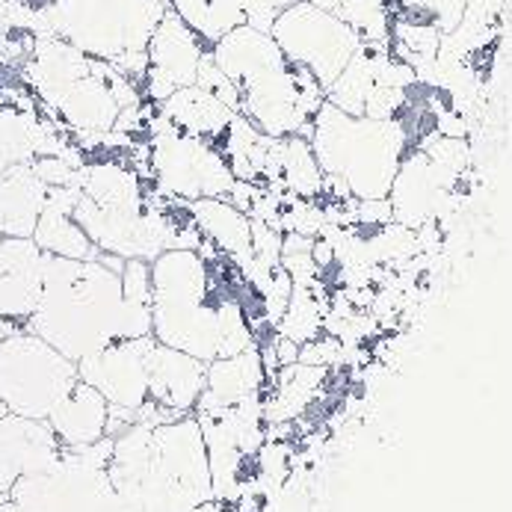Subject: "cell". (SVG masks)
<instances>
[{"label":"cell","mask_w":512,"mask_h":512,"mask_svg":"<svg viewBox=\"0 0 512 512\" xmlns=\"http://www.w3.org/2000/svg\"><path fill=\"white\" fill-rule=\"evenodd\" d=\"M24 329L77 365L116 341L151 335V305L125 299L122 273L101 258L45 255L42 293Z\"/></svg>","instance_id":"obj_1"},{"label":"cell","mask_w":512,"mask_h":512,"mask_svg":"<svg viewBox=\"0 0 512 512\" xmlns=\"http://www.w3.org/2000/svg\"><path fill=\"white\" fill-rule=\"evenodd\" d=\"M151 335L205 365L255 344L243 302L217 282V261L199 249H166L151 261Z\"/></svg>","instance_id":"obj_2"},{"label":"cell","mask_w":512,"mask_h":512,"mask_svg":"<svg viewBox=\"0 0 512 512\" xmlns=\"http://www.w3.org/2000/svg\"><path fill=\"white\" fill-rule=\"evenodd\" d=\"M211 54L240 92V113L252 119L261 134H299L308 140L311 119L323 104L299 92V66L282 54L270 30L240 24L211 45Z\"/></svg>","instance_id":"obj_3"},{"label":"cell","mask_w":512,"mask_h":512,"mask_svg":"<svg viewBox=\"0 0 512 512\" xmlns=\"http://www.w3.org/2000/svg\"><path fill=\"white\" fill-rule=\"evenodd\" d=\"M308 143L323 175L341 178L353 199H385L409 151V122L403 116H350L323 101L311 119Z\"/></svg>","instance_id":"obj_4"},{"label":"cell","mask_w":512,"mask_h":512,"mask_svg":"<svg viewBox=\"0 0 512 512\" xmlns=\"http://www.w3.org/2000/svg\"><path fill=\"white\" fill-rule=\"evenodd\" d=\"M148 134V178L166 199L196 202L225 199L234 187V172L217 143L178 131L160 110L151 113Z\"/></svg>","instance_id":"obj_5"},{"label":"cell","mask_w":512,"mask_h":512,"mask_svg":"<svg viewBox=\"0 0 512 512\" xmlns=\"http://www.w3.org/2000/svg\"><path fill=\"white\" fill-rule=\"evenodd\" d=\"M74 382L77 365L39 335L21 329L0 341V403L6 412L45 421Z\"/></svg>","instance_id":"obj_6"},{"label":"cell","mask_w":512,"mask_h":512,"mask_svg":"<svg viewBox=\"0 0 512 512\" xmlns=\"http://www.w3.org/2000/svg\"><path fill=\"white\" fill-rule=\"evenodd\" d=\"M9 501L18 512H128L107 468L72 447L48 468L18 477Z\"/></svg>","instance_id":"obj_7"},{"label":"cell","mask_w":512,"mask_h":512,"mask_svg":"<svg viewBox=\"0 0 512 512\" xmlns=\"http://www.w3.org/2000/svg\"><path fill=\"white\" fill-rule=\"evenodd\" d=\"M270 36L293 66L308 69L323 89L365 45L347 21L311 0H296L282 9L270 24Z\"/></svg>","instance_id":"obj_8"},{"label":"cell","mask_w":512,"mask_h":512,"mask_svg":"<svg viewBox=\"0 0 512 512\" xmlns=\"http://www.w3.org/2000/svg\"><path fill=\"white\" fill-rule=\"evenodd\" d=\"M151 468L190 507H199L214 498L208 447L196 415H184L178 421L154 427Z\"/></svg>","instance_id":"obj_9"},{"label":"cell","mask_w":512,"mask_h":512,"mask_svg":"<svg viewBox=\"0 0 512 512\" xmlns=\"http://www.w3.org/2000/svg\"><path fill=\"white\" fill-rule=\"evenodd\" d=\"M205 51L208 45L202 42V36L169 6L146 45L148 69L140 89L143 98L160 104L172 92L193 86Z\"/></svg>","instance_id":"obj_10"},{"label":"cell","mask_w":512,"mask_h":512,"mask_svg":"<svg viewBox=\"0 0 512 512\" xmlns=\"http://www.w3.org/2000/svg\"><path fill=\"white\" fill-rule=\"evenodd\" d=\"M154 335L116 341L77 362V379L104 394L110 406L140 409L148 400V356Z\"/></svg>","instance_id":"obj_11"},{"label":"cell","mask_w":512,"mask_h":512,"mask_svg":"<svg viewBox=\"0 0 512 512\" xmlns=\"http://www.w3.org/2000/svg\"><path fill=\"white\" fill-rule=\"evenodd\" d=\"M60 122H66L74 131V140L80 148H95L104 134L116 128L119 119V101L110 89V80L104 72V60H92L89 74L74 80L72 86L54 101L51 107Z\"/></svg>","instance_id":"obj_12"},{"label":"cell","mask_w":512,"mask_h":512,"mask_svg":"<svg viewBox=\"0 0 512 512\" xmlns=\"http://www.w3.org/2000/svg\"><path fill=\"white\" fill-rule=\"evenodd\" d=\"M63 453V444L48 421L6 412L0 418V501L9 498L18 477L48 468Z\"/></svg>","instance_id":"obj_13"},{"label":"cell","mask_w":512,"mask_h":512,"mask_svg":"<svg viewBox=\"0 0 512 512\" xmlns=\"http://www.w3.org/2000/svg\"><path fill=\"white\" fill-rule=\"evenodd\" d=\"M45 252L33 237H0V317L27 320L42 293Z\"/></svg>","instance_id":"obj_14"},{"label":"cell","mask_w":512,"mask_h":512,"mask_svg":"<svg viewBox=\"0 0 512 512\" xmlns=\"http://www.w3.org/2000/svg\"><path fill=\"white\" fill-rule=\"evenodd\" d=\"M205 379H208L205 362L154 341L148 356V400L178 415H193L205 391Z\"/></svg>","instance_id":"obj_15"},{"label":"cell","mask_w":512,"mask_h":512,"mask_svg":"<svg viewBox=\"0 0 512 512\" xmlns=\"http://www.w3.org/2000/svg\"><path fill=\"white\" fill-rule=\"evenodd\" d=\"M80 199L77 184L66 187H48V199L45 208L39 214L33 240L45 255H57V258H74V261H92L101 252L95 249V243L86 237V231L74 220V205Z\"/></svg>","instance_id":"obj_16"},{"label":"cell","mask_w":512,"mask_h":512,"mask_svg":"<svg viewBox=\"0 0 512 512\" xmlns=\"http://www.w3.org/2000/svg\"><path fill=\"white\" fill-rule=\"evenodd\" d=\"M187 211L199 225L202 237L220 249L222 255L240 270V276H246L249 267L255 264L249 214H243L228 199H196V202H187Z\"/></svg>","instance_id":"obj_17"},{"label":"cell","mask_w":512,"mask_h":512,"mask_svg":"<svg viewBox=\"0 0 512 512\" xmlns=\"http://www.w3.org/2000/svg\"><path fill=\"white\" fill-rule=\"evenodd\" d=\"M92 69V57H86L63 36H36L30 60H27V80L42 104L54 107V101Z\"/></svg>","instance_id":"obj_18"},{"label":"cell","mask_w":512,"mask_h":512,"mask_svg":"<svg viewBox=\"0 0 512 512\" xmlns=\"http://www.w3.org/2000/svg\"><path fill=\"white\" fill-rule=\"evenodd\" d=\"M107 412L110 403L104 400V394L77 379L72 391L51 409L45 421L63 447H83L107 436Z\"/></svg>","instance_id":"obj_19"},{"label":"cell","mask_w":512,"mask_h":512,"mask_svg":"<svg viewBox=\"0 0 512 512\" xmlns=\"http://www.w3.org/2000/svg\"><path fill=\"white\" fill-rule=\"evenodd\" d=\"M48 199V184L30 163L0 172V237H33Z\"/></svg>","instance_id":"obj_20"},{"label":"cell","mask_w":512,"mask_h":512,"mask_svg":"<svg viewBox=\"0 0 512 512\" xmlns=\"http://www.w3.org/2000/svg\"><path fill=\"white\" fill-rule=\"evenodd\" d=\"M74 184L80 196L95 202L98 208L110 211H140L146 205V184L143 175L128 163L116 160H98V163H83L74 175Z\"/></svg>","instance_id":"obj_21"},{"label":"cell","mask_w":512,"mask_h":512,"mask_svg":"<svg viewBox=\"0 0 512 512\" xmlns=\"http://www.w3.org/2000/svg\"><path fill=\"white\" fill-rule=\"evenodd\" d=\"M157 110L184 134L220 143L225 128L231 125V119L237 116V110H231L228 104H222L217 95H211L202 86H184L178 92H172L169 98H163L157 104Z\"/></svg>","instance_id":"obj_22"},{"label":"cell","mask_w":512,"mask_h":512,"mask_svg":"<svg viewBox=\"0 0 512 512\" xmlns=\"http://www.w3.org/2000/svg\"><path fill=\"white\" fill-rule=\"evenodd\" d=\"M267 379L270 376H267L264 362H261V350H258V344H252L243 353L208 362L205 391H211L217 400H222L225 406H231V403H240L246 397L264 394Z\"/></svg>","instance_id":"obj_23"},{"label":"cell","mask_w":512,"mask_h":512,"mask_svg":"<svg viewBox=\"0 0 512 512\" xmlns=\"http://www.w3.org/2000/svg\"><path fill=\"white\" fill-rule=\"evenodd\" d=\"M279 181L285 193L299 199H314L323 193V169L305 137H279Z\"/></svg>","instance_id":"obj_24"},{"label":"cell","mask_w":512,"mask_h":512,"mask_svg":"<svg viewBox=\"0 0 512 512\" xmlns=\"http://www.w3.org/2000/svg\"><path fill=\"white\" fill-rule=\"evenodd\" d=\"M376 86L373 77V48L362 45L341 74L326 86V101L350 116H365V104Z\"/></svg>","instance_id":"obj_25"},{"label":"cell","mask_w":512,"mask_h":512,"mask_svg":"<svg viewBox=\"0 0 512 512\" xmlns=\"http://www.w3.org/2000/svg\"><path fill=\"white\" fill-rule=\"evenodd\" d=\"M169 6L202 36L208 48L234 27L246 24V12L237 0H172Z\"/></svg>","instance_id":"obj_26"},{"label":"cell","mask_w":512,"mask_h":512,"mask_svg":"<svg viewBox=\"0 0 512 512\" xmlns=\"http://www.w3.org/2000/svg\"><path fill=\"white\" fill-rule=\"evenodd\" d=\"M30 116L15 107H0V172L33 160L30 146Z\"/></svg>","instance_id":"obj_27"},{"label":"cell","mask_w":512,"mask_h":512,"mask_svg":"<svg viewBox=\"0 0 512 512\" xmlns=\"http://www.w3.org/2000/svg\"><path fill=\"white\" fill-rule=\"evenodd\" d=\"M341 359H344V344L335 335L320 332L317 338H311L308 344L299 347V359L296 362L311 367H326L329 370V365H338Z\"/></svg>","instance_id":"obj_28"},{"label":"cell","mask_w":512,"mask_h":512,"mask_svg":"<svg viewBox=\"0 0 512 512\" xmlns=\"http://www.w3.org/2000/svg\"><path fill=\"white\" fill-rule=\"evenodd\" d=\"M237 3L246 12V24H252L258 30H270V24L276 21V15L282 9H288L296 0H237Z\"/></svg>","instance_id":"obj_29"},{"label":"cell","mask_w":512,"mask_h":512,"mask_svg":"<svg viewBox=\"0 0 512 512\" xmlns=\"http://www.w3.org/2000/svg\"><path fill=\"white\" fill-rule=\"evenodd\" d=\"M15 332H21V320H9V317H0V341L12 338Z\"/></svg>","instance_id":"obj_30"},{"label":"cell","mask_w":512,"mask_h":512,"mask_svg":"<svg viewBox=\"0 0 512 512\" xmlns=\"http://www.w3.org/2000/svg\"><path fill=\"white\" fill-rule=\"evenodd\" d=\"M0 512H18V510H15V504L6 498V501H0Z\"/></svg>","instance_id":"obj_31"},{"label":"cell","mask_w":512,"mask_h":512,"mask_svg":"<svg viewBox=\"0 0 512 512\" xmlns=\"http://www.w3.org/2000/svg\"><path fill=\"white\" fill-rule=\"evenodd\" d=\"M3 415H6V406H3V403H0V418H3Z\"/></svg>","instance_id":"obj_32"}]
</instances>
